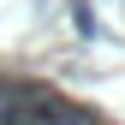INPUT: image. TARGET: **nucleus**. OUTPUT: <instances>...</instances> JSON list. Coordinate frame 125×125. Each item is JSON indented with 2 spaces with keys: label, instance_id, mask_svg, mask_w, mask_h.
Masks as SVG:
<instances>
[{
  "label": "nucleus",
  "instance_id": "f257e3e1",
  "mask_svg": "<svg viewBox=\"0 0 125 125\" xmlns=\"http://www.w3.org/2000/svg\"><path fill=\"white\" fill-rule=\"evenodd\" d=\"M60 107L54 95H6L0 101V125H60Z\"/></svg>",
  "mask_w": 125,
  "mask_h": 125
},
{
  "label": "nucleus",
  "instance_id": "f03ea898",
  "mask_svg": "<svg viewBox=\"0 0 125 125\" xmlns=\"http://www.w3.org/2000/svg\"><path fill=\"white\" fill-rule=\"evenodd\" d=\"M60 125H101V119H95V113H83V107H72V101H66V107H60Z\"/></svg>",
  "mask_w": 125,
  "mask_h": 125
}]
</instances>
